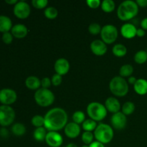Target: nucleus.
<instances>
[{
	"instance_id": "f257e3e1",
	"label": "nucleus",
	"mask_w": 147,
	"mask_h": 147,
	"mask_svg": "<svg viewBox=\"0 0 147 147\" xmlns=\"http://www.w3.org/2000/svg\"><path fill=\"white\" fill-rule=\"evenodd\" d=\"M45 118L44 127L49 131H57L67 124V114L62 108H53L47 112Z\"/></svg>"
},
{
	"instance_id": "f03ea898",
	"label": "nucleus",
	"mask_w": 147,
	"mask_h": 147,
	"mask_svg": "<svg viewBox=\"0 0 147 147\" xmlns=\"http://www.w3.org/2000/svg\"><path fill=\"white\" fill-rule=\"evenodd\" d=\"M139 6L136 1L126 0L119 4L117 16L122 21H128L134 18L139 13Z\"/></svg>"
},
{
	"instance_id": "7ed1b4c3",
	"label": "nucleus",
	"mask_w": 147,
	"mask_h": 147,
	"mask_svg": "<svg viewBox=\"0 0 147 147\" xmlns=\"http://www.w3.org/2000/svg\"><path fill=\"white\" fill-rule=\"evenodd\" d=\"M114 136L113 129L106 123H100L94 131V137L98 142L106 144L110 143Z\"/></svg>"
},
{
	"instance_id": "20e7f679",
	"label": "nucleus",
	"mask_w": 147,
	"mask_h": 147,
	"mask_svg": "<svg viewBox=\"0 0 147 147\" xmlns=\"http://www.w3.org/2000/svg\"><path fill=\"white\" fill-rule=\"evenodd\" d=\"M109 88L114 96L123 97L129 92V85L123 78L121 76H116L110 81Z\"/></svg>"
},
{
	"instance_id": "39448f33",
	"label": "nucleus",
	"mask_w": 147,
	"mask_h": 147,
	"mask_svg": "<svg viewBox=\"0 0 147 147\" xmlns=\"http://www.w3.org/2000/svg\"><path fill=\"white\" fill-rule=\"evenodd\" d=\"M107 109L99 102H91L87 106V113L90 119L95 121H100L107 116Z\"/></svg>"
},
{
	"instance_id": "423d86ee",
	"label": "nucleus",
	"mask_w": 147,
	"mask_h": 147,
	"mask_svg": "<svg viewBox=\"0 0 147 147\" xmlns=\"http://www.w3.org/2000/svg\"><path fill=\"white\" fill-rule=\"evenodd\" d=\"M34 100L37 105L42 107H47L54 103L55 95L50 90L47 88H39L34 93Z\"/></svg>"
},
{
	"instance_id": "0eeeda50",
	"label": "nucleus",
	"mask_w": 147,
	"mask_h": 147,
	"mask_svg": "<svg viewBox=\"0 0 147 147\" xmlns=\"http://www.w3.org/2000/svg\"><path fill=\"white\" fill-rule=\"evenodd\" d=\"M15 119V111L10 106H0V125L8 126L14 122Z\"/></svg>"
},
{
	"instance_id": "6e6552de",
	"label": "nucleus",
	"mask_w": 147,
	"mask_h": 147,
	"mask_svg": "<svg viewBox=\"0 0 147 147\" xmlns=\"http://www.w3.org/2000/svg\"><path fill=\"white\" fill-rule=\"evenodd\" d=\"M119 34L117 28L112 24H106L103 26L100 32L102 41L106 44H112L116 40Z\"/></svg>"
},
{
	"instance_id": "1a4fd4ad",
	"label": "nucleus",
	"mask_w": 147,
	"mask_h": 147,
	"mask_svg": "<svg viewBox=\"0 0 147 147\" xmlns=\"http://www.w3.org/2000/svg\"><path fill=\"white\" fill-rule=\"evenodd\" d=\"M13 11L17 18L24 20L30 16L31 9L28 3L24 1H20L14 6Z\"/></svg>"
},
{
	"instance_id": "9d476101",
	"label": "nucleus",
	"mask_w": 147,
	"mask_h": 147,
	"mask_svg": "<svg viewBox=\"0 0 147 147\" xmlns=\"http://www.w3.org/2000/svg\"><path fill=\"white\" fill-rule=\"evenodd\" d=\"M17 95L14 90L4 88L0 90V103L5 106H10L17 100Z\"/></svg>"
},
{
	"instance_id": "9b49d317",
	"label": "nucleus",
	"mask_w": 147,
	"mask_h": 147,
	"mask_svg": "<svg viewBox=\"0 0 147 147\" xmlns=\"http://www.w3.org/2000/svg\"><path fill=\"white\" fill-rule=\"evenodd\" d=\"M45 142L50 147H60L63 143V138L57 131H49L46 135Z\"/></svg>"
},
{
	"instance_id": "f8f14e48",
	"label": "nucleus",
	"mask_w": 147,
	"mask_h": 147,
	"mask_svg": "<svg viewBox=\"0 0 147 147\" xmlns=\"http://www.w3.org/2000/svg\"><path fill=\"white\" fill-rule=\"evenodd\" d=\"M111 122L114 129L117 130H121V129H124L127 122V119L126 116H125L122 112H118V113H114L111 116Z\"/></svg>"
},
{
	"instance_id": "ddd939ff",
	"label": "nucleus",
	"mask_w": 147,
	"mask_h": 147,
	"mask_svg": "<svg viewBox=\"0 0 147 147\" xmlns=\"http://www.w3.org/2000/svg\"><path fill=\"white\" fill-rule=\"evenodd\" d=\"M54 68L57 74L63 76L68 73L70 70V63L65 58H59L55 63Z\"/></svg>"
},
{
	"instance_id": "4468645a",
	"label": "nucleus",
	"mask_w": 147,
	"mask_h": 147,
	"mask_svg": "<svg viewBox=\"0 0 147 147\" xmlns=\"http://www.w3.org/2000/svg\"><path fill=\"white\" fill-rule=\"evenodd\" d=\"M107 49L106 43L100 40H95L90 43V50L96 55H103L107 52Z\"/></svg>"
},
{
	"instance_id": "2eb2a0df",
	"label": "nucleus",
	"mask_w": 147,
	"mask_h": 147,
	"mask_svg": "<svg viewBox=\"0 0 147 147\" xmlns=\"http://www.w3.org/2000/svg\"><path fill=\"white\" fill-rule=\"evenodd\" d=\"M66 136L70 139H76L80 134V126L75 122H70L64 128Z\"/></svg>"
},
{
	"instance_id": "dca6fc26",
	"label": "nucleus",
	"mask_w": 147,
	"mask_h": 147,
	"mask_svg": "<svg viewBox=\"0 0 147 147\" xmlns=\"http://www.w3.org/2000/svg\"><path fill=\"white\" fill-rule=\"evenodd\" d=\"M136 26L131 23H126L123 24L121 28V33L122 36L126 39L134 38L135 36H136Z\"/></svg>"
},
{
	"instance_id": "f3484780",
	"label": "nucleus",
	"mask_w": 147,
	"mask_h": 147,
	"mask_svg": "<svg viewBox=\"0 0 147 147\" xmlns=\"http://www.w3.org/2000/svg\"><path fill=\"white\" fill-rule=\"evenodd\" d=\"M105 107L111 113H114L120 111L121 103L117 98L113 97L108 98L105 102Z\"/></svg>"
},
{
	"instance_id": "a211bd4d",
	"label": "nucleus",
	"mask_w": 147,
	"mask_h": 147,
	"mask_svg": "<svg viewBox=\"0 0 147 147\" xmlns=\"http://www.w3.org/2000/svg\"><path fill=\"white\" fill-rule=\"evenodd\" d=\"M27 32H28L27 27L22 24H15L13 26L11 30V33L13 37L18 39L24 38L27 36Z\"/></svg>"
},
{
	"instance_id": "6ab92c4d",
	"label": "nucleus",
	"mask_w": 147,
	"mask_h": 147,
	"mask_svg": "<svg viewBox=\"0 0 147 147\" xmlns=\"http://www.w3.org/2000/svg\"><path fill=\"white\" fill-rule=\"evenodd\" d=\"M134 89L137 94L144 96L147 94V80L144 78L137 79L134 85Z\"/></svg>"
},
{
	"instance_id": "aec40b11",
	"label": "nucleus",
	"mask_w": 147,
	"mask_h": 147,
	"mask_svg": "<svg viewBox=\"0 0 147 147\" xmlns=\"http://www.w3.org/2000/svg\"><path fill=\"white\" fill-rule=\"evenodd\" d=\"M12 22L11 19L5 15H0V32H7L12 28Z\"/></svg>"
},
{
	"instance_id": "412c9836",
	"label": "nucleus",
	"mask_w": 147,
	"mask_h": 147,
	"mask_svg": "<svg viewBox=\"0 0 147 147\" xmlns=\"http://www.w3.org/2000/svg\"><path fill=\"white\" fill-rule=\"evenodd\" d=\"M25 86L30 90H38L41 86V80L35 76H29L25 80Z\"/></svg>"
},
{
	"instance_id": "4be33fe9",
	"label": "nucleus",
	"mask_w": 147,
	"mask_h": 147,
	"mask_svg": "<svg viewBox=\"0 0 147 147\" xmlns=\"http://www.w3.org/2000/svg\"><path fill=\"white\" fill-rule=\"evenodd\" d=\"M47 134V129L44 126H42V127L36 128L33 133V136H34V139L37 142H43L45 140Z\"/></svg>"
},
{
	"instance_id": "5701e85b",
	"label": "nucleus",
	"mask_w": 147,
	"mask_h": 147,
	"mask_svg": "<svg viewBox=\"0 0 147 147\" xmlns=\"http://www.w3.org/2000/svg\"><path fill=\"white\" fill-rule=\"evenodd\" d=\"M112 52L115 56L119 57H123L127 53V48L122 44H116L112 48Z\"/></svg>"
},
{
	"instance_id": "b1692460",
	"label": "nucleus",
	"mask_w": 147,
	"mask_h": 147,
	"mask_svg": "<svg viewBox=\"0 0 147 147\" xmlns=\"http://www.w3.org/2000/svg\"><path fill=\"white\" fill-rule=\"evenodd\" d=\"M134 73V67L131 65L130 64H126L121 66L119 70V74L120 76L122 78L126 77H130Z\"/></svg>"
},
{
	"instance_id": "393cba45",
	"label": "nucleus",
	"mask_w": 147,
	"mask_h": 147,
	"mask_svg": "<svg viewBox=\"0 0 147 147\" xmlns=\"http://www.w3.org/2000/svg\"><path fill=\"white\" fill-rule=\"evenodd\" d=\"M11 132L17 136H21L26 132V128L24 124L20 123H16L11 126Z\"/></svg>"
},
{
	"instance_id": "a878e982",
	"label": "nucleus",
	"mask_w": 147,
	"mask_h": 147,
	"mask_svg": "<svg viewBox=\"0 0 147 147\" xmlns=\"http://www.w3.org/2000/svg\"><path fill=\"white\" fill-rule=\"evenodd\" d=\"M101 9L106 13H111L115 9L116 4L113 0H104L101 2Z\"/></svg>"
},
{
	"instance_id": "bb28decb",
	"label": "nucleus",
	"mask_w": 147,
	"mask_h": 147,
	"mask_svg": "<svg viewBox=\"0 0 147 147\" xmlns=\"http://www.w3.org/2000/svg\"><path fill=\"white\" fill-rule=\"evenodd\" d=\"M134 61L139 65H142L147 61V51L139 50L135 54Z\"/></svg>"
},
{
	"instance_id": "cd10ccee",
	"label": "nucleus",
	"mask_w": 147,
	"mask_h": 147,
	"mask_svg": "<svg viewBox=\"0 0 147 147\" xmlns=\"http://www.w3.org/2000/svg\"><path fill=\"white\" fill-rule=\"evenodd\" d=\"M135 111V105L133 102L127 101L123 103L122 106V113L125 116H129L132 114Z\"/></svg>"
},
{
	"instance_id": "c85d7f7f",
	"label": "nucleus",
	"mask_w": 147,
	"mask_h": 147,
	"mask_svg": "<svg viewBox=\"0 0 147 147\" xmlns=\"http://www.w3.org/2000/svg\"><path fill=\"white\" fill-rule=\"evenodd\" d=\"M97 123L95 121L92 119H87L83 123V129H84L85 131H93L96 130L97 127Z\"/></svg>"
},
{
	"instance_id": "c756f323",
	"label": "nucleus",
	"mask_w": 147,
	"mask_h": 147,
	"mask_svg": "<svg viewBox=\"0 0 147 147\" xmlns=\"http://www.w3.org/2000/svg\"><path fill=\"white\" fill-rule=\"evenodd\" d=\"M44 14L49 20H54L58 15V11L56 8L53 7H49L45 9L44 11Z\"/></svg>"
},
{
	"instance_id": "7c9ffc66",
	"label": "nucleus",
	"mask_w": 147,
	"mask_h": 147,
	"mask_svg": "<svg viewBox=\"0 0 147 147\" xmlns=\"http://www.w3.org/2000/svg\"><path fill=\"white\" fill-rule=\"evenodd\" d=\"M73 120L77 124H80L83 123L86 121V116L85 113L81 111H76L73 115Z\"/></svg>"
},
{
	"instance_id": "2f4dec72",
	"label": "nucleus",
	"mask_w": 147,
	"mask_h": 147,
	"mask_svg": "<svg viewBox=\"0 0 147 147\" xmlns=\"http://www.w3.org/2000/svg\"><path fill=\"white\" fill-rule=\"evenodd\" d=\"M32 124L36 128L42 127L45 125V118L40 115H36L32 119Z\"/></svg>"
},
{
	"instance_id": "473e14b6",
	"label": "nucleus",
	"mask_w": 147,
	"mask_h": 147,
	"mask_svg": "<svg viewBox=\"0 0 147 147\" xmlns=\"http://www.w3.org/2000/svg\"><path fill=\"white\" fill-rule=\"evenodd\" d=\"M94 135L90 131H85L82 134V141L86 145H90L93 142Z\"/></svg>"
},
{
	"instance_id": "72a5a7b5",
	"label": "nucleus",
	"mask_w": 147,
	"mask_h": 147,
	"mask_svg": "<svg viewBox=\"0 0 147 147\" xmlns=\"http://www.w3.org/2000/svg\"><path fill=\"white\" fill-rule=\"evenodd\" d=\"M102 27L98 23H92L89 25L88 31L93 35H97V34H100Z\"/></svg>"
},
{
	"instance_id": "f704fd0d",
	"label": "nucleus",
	"mask_w": 147,
	"mask_h": 147,
	"mask_svg": "<svg viewBox=\"0 0 147 147\" xmlns=\"http://www.w3.org/2000/svg\"><path fill=\"white\" fill-rule=\"evenodd\" d=\"M32 4L34 7L37 9H43L48 4L47 0H32Z\"/></svg>"
},
{
	"instance_id": "c9c22d12",
	"label": "nucleus",
	"mask_w": 147,
	"mask_h": 147,
	"mask_svg": "<svg viewBox=\"0 0 147 147\" xmlns=\"http://www.w3.org/2000/svg\"><path fill=\"white\" fill-rule=\"evenodd\" d=\"M1 39H2V41L4 42L5 44H10V43L12 42L13 41V35L11 34V32H7L3 33Z\"/></svg>"
},
{
	"instance_id": "e433bc0d",
	"label": "nucleus",
	"mask_w": 147,
	"mask_h": 147,
	"mask_svg": "<svg viewBox=\"0 0 147 147\" xmlns=\"http://www.w3.org/2000/svg\"><path fill=\"white\" fill-rule=\"evenodd\" d=\"M62 80H63V78H62V76H60L58 74H55L53 75V77H52L51 82L52 84L54 86H60L62 83Z\"/></svg>"
},
{
	"instance_id": "4c0bfd02",
	"label": "nucleus",
	"mask_w": 147,
	"mask_h": 147,
	"mask_svg": "<svg viewBox=\"0 0 147 147\" xmlns=\"http://www.w3.org/2000/svg\"><path fill=\"white\" fill-rule=\"evenodd\" d=\"M86 3L88 6L92 9H96L101 5V1L100 0H87Z\"/></svg>"
},
{
	"instance_id": "58836bf2",
	"label": "nucleus",
	"mask_w": 147,
	"mask_h": 147,
	"mask_svg": "<svg viewBox=\"0 0 147 147\" xmlns=\"http://www.w3.org/2000/svg\"><path fill=\"white\" fill-rule=\"evenodd\" d=\"M51 79L49 78H44L41 80V86L43 88L49 89V88L51 86Z\"/></svg>"
},
{
	"instance_id": "ea45409f",
	"label": "nucleus",
	"mask_w": 147,
	"mask_h": 147,
	"mask_svg": "<svg viewBox=\"0 0 147 147\" xmlns=\"http://www.w3.org/2000/svg\"><path fill=\"white\" fill-rule=\"evenodd\" d=\"M0 136L3 138H7L9 136V131L6 128L3 127L0 129Z\"/></svg>"
},
{
	"instance_id": "a19ab883",
	"label": "nucleus",
	"mask_w": 147,
	"mask_h": 147,
	"mask_svg": "<svg viewBox=\"0 0 147 147\" xmlns=\"http://www.w3.org/2000/svg\"><path fill=\"white\" fill-rule=\"evenodd\" d=\"M136 4L139 7H147V0H136Z\"/></svg>"
},
{
	"instance_id": "79ce46f5",
	"label": "nucleus",
	"mask_w": 147,
	"mask_h": 147,
	"mask_svg": "<svg viewBox=\"0 0 147 147\" xmlns=\"http://www.w3.org/2000/svg\"><path fill=\"white\" fill-rule=\"evenodd\" d=\"M89 147H105V146L103 144L96 141V142H92V143L89 145Z\"/></svg>"
},
{
	"instance_id": "37998d69",
	"label": "nucleus",
	"mask_w": 147,
	"mask_h": 147,
	"mask_svg": "<svg viewBox=\"0 0 147 147\" xmlns=\"http://www.w3.org/2000/svg\"><path fill=\"white\" fill-rule=\"evenodd\" d=\"M146 34V32H145L144 30H143L142 28L137 29V31H136V36L139 37H142L145 35Z\"/></svg>"
},
{
	"instance_id": "c03bdc74",
	"label": "nucleus",
	"mask_w": 147,
	"mask_h": 147,
	"mask_svg": "<svg viewBox=\"0 0 147 147\" xmlns=\"http://www.w3.org/2000/svg\"><path fill=\"white\" fill-rule=\"evenodd\" d=\"M141 27L143 30H147V17H145L141 22Z\"/></svg>"
},
{
	"instance_id": "a18cd8bd",
	"label": "nucleus",
	"mask_w": 147,
	"mask_h": 147,
	"mask_svg": "<svg viewBox=\"0 0 147 147\" xmlns=\"http://www.w3.org/2000/svg\"><path fill=\"white\" fill-rule=\"evenodd\" d=\"M136 80H137V79L135 77H134V76H131V77H129V80H128V81H129V83H130V84H133L134 85L135 83L136 82Z\"/></svg>"
},
{
	"instance_id": "49530a36",
	"label": "nucleus",
	"mask_w": 147,
	"mask_h": 147,
	"mask_svg": "<svg viewBox=\"0 0 147 147\" xmlns=\"http://www.w3.org/2000/svg\"><path fill=\"white\" fill-rule=\"evenodd\" d=\"M5 2L7 3L8 4H14V5H15L18 2V1L17 0H5Z\"/></svg>"
},
{
	"instance_id": "de8ad7c7",
	"label": "nucleus",
	"mask_w": 147,
	"mask_h": 147,
	"mask_svg": "<svg viewBox=\"0 0 147 147\" xmlns=\"http://www.w3.org/2000/svg\"><path fill=\"white\" fill-rule=\"evenodd\" d=\"M65 147H78V146H77V145L75 144L70 143V144H67Z\"/></svg>"
},
{
	"instance_id": "09e8293b",
	"label": "nucleus",
	"mask_w": 147,
	"mask_h": 147,
	"mask_svg": "<svg viewBox=\"0 0 147 147\" xmlns=\"http://www.w3.org/2000/svg\"><path fill=\"white\" fill-rule=\"evenodd\" d=\"M82 147H89V145H86V144H85V145H83V146H82Z\"/></svg>"
}]
</instances>
